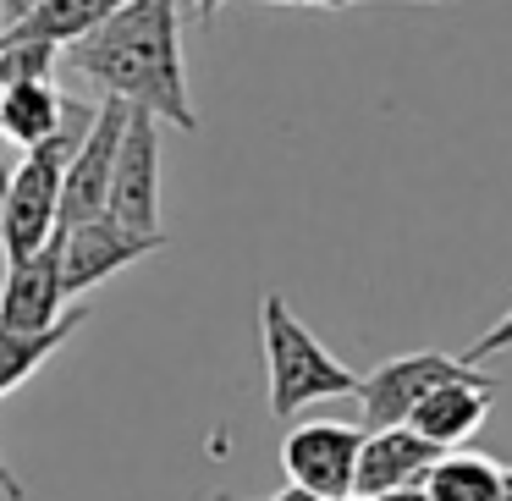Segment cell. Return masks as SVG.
<instances>
[{"mask_svg": "<svg viewBox=\"0 0 512 501\" xmlns=\"http://www.w3.org/2000/svg\"><path fill=\"white\" fill-rule=\"evenodd\" d=\"M72 72L94 89L149 111L155 122H171L182 133H199L188 94V67H182V23L177 0H122L94 34L61 50Z\"/></svg>", "mask_w": 512, "mask_h": 501, "instance_id": "1", "label": "cell"}, {"mask_svg": "<svg viewBox=\"0 0 512 501\" xmlns=\"http://www.w3.org/2000/svg\"><path fill=\"white\" fill-rule=\"evenodd\" d=\"M259 353H265V397L276 419H298L309 402H336L358 391V375L325 353V342L292 314L281 292H265L259 303Z\"/></svg>", "mask_w": 512, "mask_h": 501, "instance_id": "2", "label": "cell"}, {"mask_svg": "<svg viewBox=\"0 0 512 501\" xmlns=\"http://www.w3.org/2000/svg\"><path fill=\"white\" fill-rule=\"evenodd\" d=\"M89 122H94V105L89 100H67L56 133L17 160L12 193H6V215H0V254L6 259H23V254H34V248H45L50 237H56L61 177H67V160H72V149L83 144Z\"/></svg>", "mask_w": 512, "mask_h": 501, "instance_id": "3", "label": "cell"}, {"mask_svg": "<svg viewBox=\"0 0 512 501\" xmlns=\"http://www.w3.org/2000/svg\"><path fill=\"white\" fill-rule=\"evenodd\" d=\"M56 243H61V287H67V298H89L100 281H111L116 270L160 254L171 237L166 232H133V226L111 221V215H94V221L61 226Z\"/></svg>", "mask_w": 512, "mask_h": 501, "instance_id": "4", "label": "cell"}, {"mask_svg": "<svg viewBox=\"0 0 512 501\" xmlns=\"http://www.w3.org/2000/svg\"><path fill=\"white\" fill-rule=\"evenodd\" d=\"M105 215L133 232H160V122L138 105L127 111L122 144H116Z\"/></svg>", "mask_w": 512, "mask_h": 501, "instance_id": "5", "label": "cell"}, {"mask_svg": "<svg viewBox=\"0 0 512 501\" xmlns=\"http://www.w3.org/2000/svg\"><path fill=\"white\" fill-rule=\"evenodd\" d=\"M457 369H468V358L457 353H397L386 364H375L369 375H358V408H364V430H386V424H408L413 408L430 397L441 380H452Z\"/></svg>", "mask_w": 512, "mask_h": 501, "instance_id": "6", "label": "cell"}, {"mask_svg": "<svg viewBox=\"0 0 512 501\" xmlns=\"http://www.w3.org/2000/svg\"><path fill=\"white\" fill-rule=\"evenodd\" d=\"M127 111H133V105L116 100V94H105V100L94 105L89 133H83V144L72 149L67 177H61L56 232H61V226H78V221H94V215H105V193H111V166H116V144H122Z\"/></svg>", "mask_w": 512, "mask_h": 501, "instance_id": "7", "label": "cell"}, {"mask_svg": "<svg viewBox=\"0 0 512 501\" xmlns=\"http://www.w3.org/2000/svg\"><path fill=\"white\" fill-rule=\"evenodd\" d=\"M364 430L342 419H309V424H292L287 441H281V468H287V485H303L309 496L331 501L353 490V457Z\"/></svg>", "mask_w": 512, "mask_h": 501, "instance_id": "8", "label": "cell"}, {"mask_svg": "<svg viewBox=\"0 0 512 501\" xmlns=\"http://www.w3.org/2000/svg\"><path fill=\"white\" fill-rule=\"evenodd\" d=\"M67 314V287H61V243L50 237L45 248L23 259H6L0 281V325L12 331H45Z\"/></svg>", "mask_w": 512, "mask_h": 501, "instance_id": "9", "label": "cell"}, {"mask_svg": "<svg viewBox=\"0 0 512 501\" xmlns=\"http://www.w3.org/2000/svg\"><path fill=\"white\" fill-rule=\"evenodd\" d=\"M441 457V446L424 441L413 424H386V430H364L353 457V496H386L402 485H424L430 463Z\"/></svg>", "mask_w": 512, "mask_h": 501, "instance_id": "10", "label": "cell"}, {"mask_svg": "<svg viewBox=\"0 0 512 501\" xmlns=\"http://www.w3.org/2000/svg\"><path fill=\"white\" fill-rule=\"evenodd\" d=\"M496 397H501L496 380H490L479 364H468V369H457L452 380H441V386L413 408L408 424L424 435V441L441 446V452H452V446H463L468 435L485 424V413L496 408Z\"/></svg>", "mask_w": 512, "mask_h": 501, "instance_id": "11", "label": "cell"}, {"mask_svg": "<svg viewBox=\"0 0 512 501\" xmlns=\"http://www.w3.org/2000/svg\"><path fill=\"white\" fill-rule=\"evenodd\" d=\"M83 320H89V309L72 303V309L61 314L56 325H45V331H12V325H0V397H12L17 386H28V380L72 342V331H78Z\"/></svg>", "mask_w": 512, "mask_h": 501, "instance_id": "12", "label": "cell"}, {"mask_svg": "<svg viewBox=\"0 0 512 501\" xmlns=\"http://www.w3.org/2000/svg\"><path fill=\"white\" fill-rule=\"evenodd\" d=\"M122 0H34L23 17H17L6 34H23V39H50V45H78L83 34L105 23Z\"/></svg>", "mask_w": 512, "mask_h": 501, "instance_id": "13", "label": "cell"}, {"mask_svg": "<svg viewBox=\"0 0 512 501\" xmlns=\"http://www.w3.org/2000/svg\"><path fill=\"white\" fill-rule=\"evenodd\" d=\"M501 474L507 463L496 457H479V452H441L424 474V496L430 501H501Z\"/></svg>", "mask_w": 512, "mask_h": 501, "instance_id": "14", "label": "cell"}, {"mask_svg": "<svg viewBox=\"0 0 512 501\" xmlns=\"http://www.w3.org/2000/svg\"><path fill=\"white\" fill-rule=\"evenodd\" d=\"M61 111H67V94H56V83H17V89H0V138L34 149L61 127Z\"/></svg>", "mask_w": 512, "mask_h": 501, "instance_id": "15", "label": "cell"}, {"mask_svg": "<svg viewBox=\"0 0 512 501\" xmlns=\"http://www.w3.org/2000/svg\"><path fill=\"white\" fill-rule=\"evenodd\" d=\"M56 67H61V45H50V39H23V34H0V89L50 83Z\"/></svg>", "mask_w": 512, "mask_h": 501, "instance_id": "16", "label": "cell"}, {"mask_svg": "<svg viewBox=\"0 0 512 501\" xmlns=\"http://www.w3.org/2000/svg\"><path fill=\"white\" fill-rule=\"evenodd\" d=\"M507 347H512V309L507 314H501V320L496 325H490V331L485 336H479V342L474 347H468V364H485V358H496V353H507Z\"/></svg>", "mask_w": 512, "mask_h": 501, "instance_id": "17", "label": "cell"}, {"mask_svg": "<svg viewBox=\"0 0 512 501\" xmlns=\"http://www.w3.org/2000/svg\"><path fill=\"white\" fill-rule=\"evenodd\" d=\"M259 6H320V12H342V6H369V0H259ZM408 6H457V0H408Z\"/></svg>", "mask_w": 512, "mask_h": 501, "instance_id": "18", "label": "cell"}, {"mask_svg": "<svg viewBox=\"0 0 512 501\" xmlns=\"http://www.w3.org/2000/svg\"><path fill=\"white\" fill-rule=\"evenodd\" d=\"M0 496H6V501H28L23 479H17V474H12V463H6V452H0Z\"/></svg>", "mask_w": 512, "mask_h": 501, "instance_id": "19", "label": "cell"}, {"mask_svg": "<svg viewBox=\"0 0 512 501\" xmlns=\"http://www.w3.org/2000/svg\"><path fill=\"white\" fill-rule=\"evenodd\" d=\"M12 155H6V149H0V215H6V193H12Z\"/></svg>", "mask_w": 512, "mask_h": 501, "instance_id": "20", "label": "cell"}, {"mask_svg": "<svg viewBox=\"0 0 512 501\" xmlns=\"http://www.w3.org/2000/svg\"><path fill=\"white\" fill-rule=\"evenodd\" d=\"M375 501H430V496H424V485H402V490H386Z\"/></svg>", "mask_w": 512, "mask_h": 501, "instance_id": "21", "label": "cell"}, {"mask_svg": "<svg viewBox=\"0 0 512 501\" xmlns=\"http://www.w3.org/2000/svg\"><path fill=\"white\" fill-rule=\"evenodd\" d=\"M265 501H320V496H309L303 485H281L276 496H265Z\"/></svg>", "mask_w": 512, "mask_h": 501, "instance_id": "22", "label": "cell"}, {"mask_svg": "<svg viewBox=\"0 0 512 501\" xmlns=\"http://www.w3.org/2000/svg\"><path fill=\"white\" fill-rule=\"evenodd\" d=\"M221 6H226V0H193V12H199V23H210V17L221 12Z\"/></svg>", "mask_w": 512, "mask_h": 501, "instance_id": "23", "label": "cell"}, {"mask_svg": "<svg viewBox=\"0 0 512 501\" xmlns=\"http://www.w3.org/2000/svg\"><path fill=\"white\" fill-rule=\"evenodd\" d=\"M0 6H6V17H12V23H17V17H23L28 6H34V0H0Z\"/></svg>", "mask_w": 512, "mask_h": 501, "instance_id": "24", "label": "cell"}, {"mask_svg": "<svg viewBox=\"0 0 512 501\" xmlns=\"http://www.w3.org/2000/svg\"><path fill=\"white\" fill-rule=\"evenodd\" d=\"M501 501H512V468L501 474Z\"/></svg>", "mask_w": 512, "mask_h": 501, "instance_id": "25", "label": "cell"}, {"mask_svg": "<svg viewBox=\"0 0 512 501\" xmlns=\"http://www.w3.org/2000/svg\"><path fill=\"white\" fill-rule=\"evenodd\" d=\"M6 28H12V17H6V6H0V34H6Z\"/></svg>", "mask_w": 512, "mask_h": 501, "instance_id": "26", "label": "cell"}, {"mask_svg": "<svg viewBox=\"0 0 512 501\" xmlns=\"http://www.w3.org/2000/svg\"><path fill=\"white\" fill-rule=\"evenodd\" d=\"M331 501H369V496H353V490H347V496H331Z\"/></svg>", "mask_w": 512, "mask_h": 501, "instance_id": "27", "label": "cell"}, {"mask_svg": "<svg viewBox=\"0 0 512 501\" xmlns=\"http://www.w3.org/2000/svg\"><path fill=\"white\" fill-rule=\"evenodd\" d=\"M215 501H237V496H215Z\"/></svg>", "mask_w": 512, "mask_h": 501, "instance_id": "28", "label": "cell"}]
</instances>
